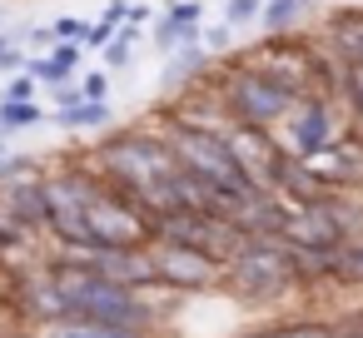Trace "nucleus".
Wrapping results in <instances>:
<instances>
[{
  "instance_id": "obj_12",
  "label": "nucleus",
  "mask_w": 363,
  "mask_h": 338,
  "mask_svg": "<svg viewBox=\"0 0 363 338\" xmlns=\"http://www.w3.org/2000/svg\"><path fill=\"white\" fill-rule=\"evenodd\" d=\"M35 120H40V105H30V100H6L0 105V130H26Z\"/></svg>"
},
{
  "instance_id": "obj_18",
  "label": "nucleus",
  "mask_w": 363,
  "mask_h": 338,
  "mask_svg": "<svg viewBox=\"0 0 363 338\" xmlns=\"http://www.w3.org/2000/svg\"><path fill=\"white\" fill-rule=\"evenodd\" d=\"M338 274H343V278H353V283H363V244H358V249H348V254H338Z\"/></svg>"
},
{
  "instance_id": "obj_23",
  "label": "nucleus",
  "mask_w": 363,
  "mask_h": 338,
  "mask_svg": "<svg viewBox=\"0 0 363 338\" xmlns=\"http://www.w3.org/2000/svg\"><path fill=\"white\" fill-rule=\"evenodd\" d=\"M85 100H105V75H90L85 80Z\"/></svg>"
},
{
  "instance_id": "obj_2",
  "label": "nucleus",
  "mask_w": 363,
  "mask_h": 338,
  "mask_svg": "<svg viewBox=\"0 0 363 338\" xmlns=\"http://www.w3.org/2000/svg\"><path fill=\"white\" fill-rule=\"evenodd\" d=\"M169 150H174V159H179L199 184H209V189H214L219 199H229V204L264 194V189L249 179V169L234 159V150H229L224 135H209V130H174Z\"/></svg>"
},
{
  "instance_id": "obj_6",
  "label": "nucleus",
  "mask_w": 363,
  "mask_h": 338,
  "mask_svg": "<svg viewBox=\"0 0 363 338\" xmlns=\"http://www.w3.org/2000/svg\"><path fill=\"white\" fill-rule=\"evenodd\" d=\"M308 174L318 184H348V179H363V150L358 145H323L318 154L303 159Z\"/></svg>"
},
{
  "instance_id": "obj_1",
  "label": "nucleus",
  "mask_w": 363,
  "mask_h": 338,
  "mask_svg": "<svg viewBox=\"0 0 363 338\" xmlns=\"http://www.w3.org/2000/svg\"><path fill=\"white\" fill-rule=\"evenodd\" d=\"M50 283H55V293H60V313H85V318L130 323V328H145V323H150V308L135 298V288L105 278V274L90 269V264H65V269L50 274Z\"/></svg>"
},
{
  "instance_id": "obj_22",
  "label": "nucleus",
  "mask_w": 363,
  "mask_h": 338,
  "mask_svg": "<svg viewBox=\"0 0 363 338\" xmlns=\"http://www.w3.org/2000/svg\"><path fill=\"white\" fill-rule=\"evenodd\" d=\"M125 21H150V6H145V0H125Z\"/></svg>"
},
{
  "instance_id": "obj_4",
  "label": "nucleus",
  "mask_w": 363,
  "mask_h": 338,
  "mask_svg": "<svg viewBox=\"0 0 363 338\" xmlns=\"http://www.w3.org/2000/svg\"><path fill=\"white\" fill-rule=\"evenodd\" d=\"M229 105H234L239 125H259L264 130V125H274V120L289 115L294 90L274 70H234L229 75Z\"/></svg>"
},
{
  "instance_id": "obj_16",
  "label": "nucleus",
  "mask_w": 363,
  "mask_h": 338,
  "mask_svg": "<svg viewBox=\"0 0 363 338\" xmlns=\"http://www.w3.org/2000/svg\"><path fill=\"white\" fill-rule=\"evenodd\" d=\"M249 338H333V328H323V323H289V328H269V333H249Z\"/></svg>"
},
{
  "instance_id": "obj_9",
  "label": "nucleus",
  "mask_w": 363,
  "mask_h": 338,
  "mask_svg": "<svg viewBox=\"0 0 363 338\" xmlns=\"http://www.w3.org/2000/svg\"><path fill=\"white\" fill-rule=\"evenodd\" d=\"M0 199L11 204V214L30 229V224H50V199H45V179H16L0 189Z\"/></svg>"
},
{
  "instance_id": "obj_13",
  "label": "nucleus",
  "mask_w": 363,
  "mask_h": 338,
  "mask_svg": "<svg viewBox=\"0 0 363 338\" xmlns=\"http://www.w3.org/2000/svg\"><path fill=\"white\" fill-rule=\"evenodd\" d=\"M303 11V0H264V11H259V21H264V30H284L294 16Z\"/></svg>"
},
{
  "instance_id": "obj_15",
  "label": "nucleus",
  "mask_w": 363,
  "mask_h": 338,
  "mask_svg": "<svg viewBox=\"0 0 363 338\" xmlns=\"http://www.w3.org/2000/svg\"><path fill=\"white\" fill-rule=\"evenodd\" d=\"M338 45H343L348 65H363V21H343L338 26Z\"/></svg>"
},
{
  "instance_id": "obj_3",
  "label": "nucleus",
  "mask_w": 363,
  "mask_h": 338,
  "mask_svg": "<svg viewBox=\"0 0 363 338\" xmlns=\"http://www.w3.org/2000/svg\"><path fill=\"white\" fill-rule=\"evenodd\" d=\"M229 269H234V288L239 293L269 298L284 283H294V249H284L274 239H244L234 249V264Z\"/></svg>"
},
{
  "instance_id": "obj_11",
  "label": "nucleus",
  "mask_w": 363,
  "mask_h": 338,
  "mask_svg": "<svg viewBox=\"0 0 363 338\" xmlns=\"http://www.w3.org/2000/svg\"><path fill=\"white\" fill-rule=\"evenodd\" d=\"M75 65H80V45H75V40H60L45 60H30V75L45 80V85H65Z\"/></svg>"
},
{
  "instance_id": "obj_19",
  "label": "nucleus",
  "mask_w": 363,
  "mask_h": 338,
  "mask_svg": "<svg viewBox=\"0 0 363 338\" xmlns=\"http://www.w3.org/2000/svg\"><path fill=\"white\" fill-rule=\"evenodd\" d=\"M110 40H115V16H105V21H95V26L85 30V45H95V50L110 45Z\"/></svg>"
},
{
  "instance_id": "obj_24",
  "label": "nucleus",
  "mask_w": 363,
  "mask_h": 338,
  "mask_svg": "<svg viewBox=\"0 0 363 338\" xmlns=\"http://www.w3.org/2000/svg\"><path fill=\"white\" fill-rule=\"evenodd\" d=\"M0 50H6V40H0Z\"/></svg>"
},
{
  "instance_id": "obj_8",
  "label": "nucleus",
  "mask_w": 363,
  "mask_h": 338,
  "mask_svg": "<svg viewBox=\"0 0 363 338\" xmlns=\"http://www.w3.org/2000/svg\"><path fill=\"white\" fill-rule=\"evenodd\" d=\"M35 338H140V328L105 323V318H85V313H60V318H45Z\"/></svg>"
},
{
  "instance_id": "obj_14",
  "label": "nucleus",
  "mask_w": 363,
  "mask_h": 338,
  "mask_svg": "<svg viewBox=\"0 0 363 338\" xmlns=\"http://www.w3.org/2000/svg\"><path fill=\"white\" fill-rule=\"evenodd\" d=\"M60 120L65 125H105L110 110H105V100H75L70 110H60Z\"/></svg>"
},
{
  "instance_id": "obj_5",
  "label": "nucleus",
  "mask_w": 363,
  "mask_h": 338,
  "mask_svg": "<svg viewBox=\"0 0 363 338\" xmlns=\"http://www.w3.org/2000/svg\"><path fill=\"white\" fill-rule=\"evenodd\" d=\"M214 254L209 249H199V244H189V239H164V249L155 254V269H160V278L164 283H184V288H199V283H209L214 278Z\"/></svg>"
},
{
  "instance_id": "obj_21",
  "label": "nucleus",
  "mask_w": 363,
  "mask_h": 338,
  "mask_svg": "<svg viewBox=\"0 0 363 338\" xmlns=\"http://www.w3.org/2000/svg\"><path fill=\"white\" fill-rule=\"evenodd\" d=\"M6 100H30V75H16L11 90H6Z\"/></svg>"
},
{
  "instance_id": "obj_20",
  "label": "nucleus",
  "mask_w": 363,
  "mask_h": 338,
  "mask_svg": "<svg viewBox=\"0 0 363 338\" xmlns=\"http://www.w3.org/2000/svg\"><path fill=\"white\" fill-rule=\"evenodd\" d=\"M55 40H85V21H75V16L55 21Z\"/></svg>"
},
{
  "instance_id": "obj_7",
  "label": "nucleus",
  "mask_w": 363,
  "mask_h": 338,
  "mask_svg": "<svg viewBox=\"0 0 363 338\" xmlns=\"http://www.w3.org/2000/svg\"><path fill=\"white\" fill-rule=\"evenodd\" d=\"M323 145H333V110H328L323 100H308V105L294 115V154L308 159V154H318Z\"/></svg>"
},
{
  "instance_id": "obj_17",
  "label": "nucleus",
  "mask_w": 363,
  "mask_h": 338,
  "mask_svg": "<svg viewBox=\"0 0 363 338\" xmlns=\"http://www.w3.org/2000/svg\"><path fill=\"white\" fill-rule=\"evenodd\" d=\"M259 11H264V0H229L224 26H249V21H259Z\"/></svg>"
},
{
  "instance_id": "obj_10",
  "label": "nucleus",
  "mask_w": 363,
  "mask_h": 338,
  "mask_svg": "<svg viewBox=\"0 0 363 338\" xmlns=\"http://www.w3.org/2000/svg\"><path fill=\"white\" fill-rule=\"evenodd\" d=\"M204 16V6H194V0H179V6L155 26V45L160 50H174V45H184V40H194V21Z\"/></svg>"
}]
</instances>
